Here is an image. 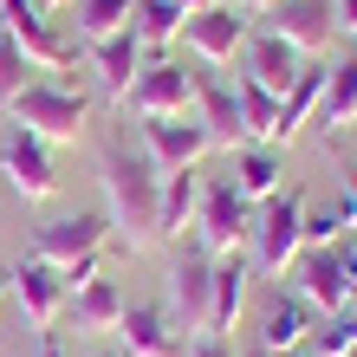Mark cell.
I'll list each match as a JSON object with an SVG mask.
<instances>
[{
    "instance_id": "obj_17",
    "label": "cell",
    "mask_w": 357,
    "mask_h": 357,
    "mask_svg": "<svg viewBox=\"0 0 357 357\" xmlns=\"http://www.w3.org/2000/svg\"><path fill=\"white\" fill-rule=\"evenodd\" d=\"M195 117H202V130L215 137V150H241V98L234 85H227L221 72H195Z\"/></svg>"
},
{
    "instance_id": "obj_13",
    "label": "cell",
    "mask_w": 357,
    "mask_h": 357,
    "mask_svg": "<svg viewBox=\"0 0 357 357\" xmlns=\"http://www.w3.org/2000/svg\"><path fill=\"white\" fill-rule=\"evenodd\" d=\"M111 338H117V357H188V338L156 299H130Z\"/></svg>"
},
{
    "instance_id": "obj_25",
    "label": "cell",
    "mask_w": 357,
    "mask_h": 357,
    "mask_svg": "<svg viewBox=\"0 0 357 357\" xmlns=\"http://www.w3.org/2000/svg\"><path fill=\"white\" fill-rule=\"evenodd\" d=\"M319 123H325V137L338 143V130H351L357 123V59H338L325 78V104H319Z\"/></svg>"
},
{
    "instance_id": "obj_3",
    "label": "cell",
    "mask_w": 357,
    "mask_h": 357,
    "mask_svg": "<svg viewBox=\"0 0 357 357\" xmlns=\"http://www.w3.org/2000/svg\"><path fill=\"white\" fill-rule=\"evenodd\" d=\"M7 123H20V130H33L39 143L59 150V143H78L91 130V98L78 85H66V78H33V85L7 104Z\"/></svg>"
},
{
    "instance_id": "obj_20",
    "label": "cell",
    "mask_w": 357,
    "mask_h": 357,
    "mask_svg": "<svg viewBox=\"0 0 357 357\" xmlns=\"http://www.w3.org/2000/svg\"><path fill=\"white\" fill-rule=\"evenodd\" d=\"M227 156H234L227 162V182H234L254 208L286 188V150H273V143H241V150H227Z\"/></svg>"
},
{
    "instance_id": "obj_24",
    "label": "cell",
    "mask_w": 357,
    "mask_h": 357,
    "mask_svg": "<svg viewBox=\"0 0 357 357\" xmlns=\"http://www.w3.org/2000/svg\"><path fill=\"white\" fill-rule=\"evenodd\" d=\"M66 13H72V46H98L137 20V0H66Z\"/></svg>"
},
{
    "instance_id": "obj_40",
    "label": "cell",
    "mask_w": 357,
    "mask_h": 357,
    "mask_svg": "<svg viewBox=\"0 0 357 357\" xmlns=\"http://www.w3.org/2000/svg\"><path fill=\"white\" fill-rule=\"evenodd\" d=\"M344 357H357V351H344Z\"/></svg>"
},
{
    "instance_id": "obj_2",
    "label": "cell",
    "mask_w": 357,
    "mask_h": 357,
    "mask_svg": "<svg viewBox=\"0 0 357 357\" xmlns=\"http://www.w3.org/2000/svg\"><path fill=\"white\" fill-rule=\"evenodd\" d=\"M305 254V188H280L254 208V234H247V260H254V280H280L292 273V260Z\"/></svg>"
},
{
    "instance_id": "obj_6",
    "label": "cell",
    "mask_w": 357,
    "mask_h": 357,
    "mask_svg": "<svg viewBox=\"0 0 357 357\" xmlns=\"http://www.w3.org/2000/svg\"><path fill=\"white\" fill-rule=\"evenodd\" d=\"M208 299H215V254L188 241L182 254L169 260V292H162V312L176 319L182 338L208 331Z\"/></svg>"
},
{
    "instance_id": "obj_29",
    "label": "cell",
    "mask_w": 357,
    "mask_h": 357,
    "mask_svg": "<svg viewBox=\"0 0 357 357\" xmlns=\"http://www.w3.org/2000/svg\"><path fill=\"white\" fill-rule=\"evenodd\" d=\"M188 357H241V351H234V338H215V331H195V338H188Z\"/></svg>"
},
{
    "instance_id": "obj_18",
    "label": "cell",
    "mask_w": 357,
    "mask_h": 357,
    "mask_svg": "<svg viewBox=\"0 0 357 357\" xmlns=\"http://www.w3.org/2000/svg\"><path fill=\"white\" fill-rule=\"evenodd\" d=\"M241 59H247L241 72L254 78V85H266L273 98H286V91H292V78L305 72V59L292 52L280 33H266V26H254V39H247V52H241Z\"/></svg>"
},
{
    "instance_id": "obj_21",
    "label": "cell",
    "mask_w": 357,
    "mask_h": 357,
    "mask_svg": "<svg viewBox=\"0 0 357 357\" xmlns=\"http://www.w3.org/2000/svg\"><path fill=\"white\" fill-rule=\"evenodd\" d=\"M123 305H130V299H123L117 280H104V273L66 292V319H72V331H85V338H91V331H117Z\"/></svg>"
},
{
    "instance_id": "obj_11",
    "label": "cell",
    "mask_w": 357,
    "mask_h": 357,
    "mask_svg": "<svg viewBox=\"0 0 357 357\" xmlns=\"http://www.w3.org/2000/svg\"><path fill=\"white\" fill-rule=\"evenodd\" d=\"M111 247V215H91V208H78V215H52L46 227L33 234V254L52 260V266H78Z\"/></svg>"
},
{
    "instance_id": "obj_8",
    "label": "cell",
    "mask_w": 357,
    "mask_h": 357,
    "mask_svg": "<svg viewBox=\"0 0 357 357\" xmlns=\"http://www.w3.org/2000/svg\"><path fill=\"white\" fill-rule=\"evenodd\" d=\"M123 111L130 117H188L195 111V72L182 66V59H143L130 98H123Z\"/></svg>"
},
{
    "instance_id": "obj_22",
    "label": "cell",
    "mask_w": 357,
    "mask_h": 357,
    "mask_svg": "<svg viewBox=\"0 0 357 357\" xmlns=\"http://www.w3.org/2000/svg\"><path fill=\"white\" fill-rule=\"evenodd\" d=\"M202 169H169L162 176V202H156V241H182V227H195L202 208Z\"/></svg>"
},
{
    "instance_id": "obj_39",
    "label": "cell",
    "mask_w": 357,
    "mask_h": 357,
    "mask_svg": "<svg viewBox=\"0 0 357 357\" xmlns=\"http://www.w3.org/2000/svg\"><path fill=\"white\" fill-rule=\"evenodd\" d=\"M351 305H357V292H351Z\"/></svg>"
},
{
    "instance_id": "obj_12",
    "label": "cell",
    "mask_w": 357,
    "mask_h": 357,
    "mask_svg": "<svg viewBox=\"0 0 357 357\" xmlns=\"http://www.w3.org/2000/svg\"><path fill=\"white\" fill-rule=\"evenodd\" d=\"M260 20H266V33H280L299 59H319L331 39H338V7H331V0H273Z\"/></svg>"
},
{
    "instance_id": "obj_38",
    "label": "cell",
    "mask_w": 357,
    "mask_h": 357,
    "mask_svg": "<svg viewBox=\"0 0 357 357\" xmlns=\"http://www.w3.org/2000/svg\"><path fill=\"white\" fill-rule=\"evenodd\" d=\"M98 357H117V351H98Z\"/></svg>"
},
{
    "instance_id": "obj_35",
    "label": "cell",
    "mask_w": 357,
    "mask_h": 357,
    "mask_svg": "<svg viewBox=\"0 0 357 357\" xmlns=\"http://www.w3.org/2000/svg\"><path fill=\"white\" fill-rule=\"evenodd\" d=\"M176 7H188V13H195V7H215V0H176Z\"/></svg>"
},
{
    "instance_id": "obj_15",
    "label": "cell",
    "mask_w": 357,
    "mask_h": 357,
    "mask_svg": "<svg viewBox=\"0 0 357 357\" xmlns=\"http://www.w3.org/2000/svg\"><path fill=\"white\" fill-rule=\"evenodd\" d=\"M312 325H319V312H312L299 292H273L260 305V325H254V344L266 357H286V351H305L312 344Z\"/></svg>"
},
{
    "instance_id": "obj_36",
    "label": "cell",
    "mask_w": 357,
    "mask_h": 357,
    "mask_svg": "<svg viewBox=\"0 0 357 357\" xmlns=\"http://www.w3.org/2000/svg\"><path fill=\"white\" fill-rule=\"evenodd\" d=\"M39 7H46V13H59V7H66V0H39Z\"/></svg>"
},
{
    "instance_id": "obj_32",
    "label": "cell",
    "mask_w": 357,
    "mask_h": 357,
    "mask_svg": "<svg viewBox=\"0 0 357 357\" xmlns=\"http://www.w3.org/2000/svg\"><path fill=\"white\" fill-rule=\"evenodd\" d=\"M33 357H66V338H59V331H46V338H39V351Z\"/></svg>"
},
{
    "instance_id": "obj_5",
    "label": "cell",
    "mask_w": 357,
    "mask_h": 357,
    "mask_svg": "<svg viewBox=\"0 0 357 357\" xmlns=\"http://www.w3.org/2000/svg\"><path fill=\"white\" fill-rule=\"evenodd\" d=\"M195 247H208V254H247V234H254V202L241 195L227 176L202 182V208H195Z\"/></svg>"
},
{
    "instance_id": "obj_37",
    "label": "cell",
    "mask_w": 357,
    "mask_h": 357,
    "mask_svg": "<svg viewBox=\"0 0 357 357\" xmlns=\"http://www.w3.org/2000/svg\"><path fill=\"white\" fill-rule=\"evenodd\" d=\"M286 357H312V351H286Z\"/></svg>"
},
{
    "instance_id": "obj_10",
    "label": "cell",
    "mask_w": 357,
    "mask_h": 357,
    "mask_svg": "<svg viewBox=\"0 0 357 357\" xmlns=\"http://www.w3.org/2000/svg\"><path fill=\"white\" fill-rule=\"evenodd\" d=\"M137 143H143V156H150L162 176L169 169H195V162L215 150V137L202 130L195 111L188 117H137Z\"/></svg>"
},
{
    "instance_id": "obj_31",
    "label": "cell",
    "mask_w": 357,
    "mask_h": 357,
    "mask_svg": "<svg viewBox=\"0 0 357 357\" xmlns=\"http://www.w3.org/2000/svg\"><path fill=\"white\" fill-rule=\"evenodd\" d=\"M331 7H338V33L357 39V0H331Z\"/></svg>"
},
{
    "instance_id": "obj_30",
    "label": "cell",
    "mask_w": 357,
    "mask_h": 357,
    "mask_svg": "<svg viewBox=\"0 0 357 357\" xmlns=\"http://www.w3.org/2000/svg\"><path fill=\"white\" fill-rule=\"evenodd\" d=\"M338 195L351 208V241H357V169H338Z\"/></svg>"
},
{
    "instance_id": "obj_9",
    "label": "cell",
    "mask_w": 357,
    "mask_h": 357,
    "mask_svg": "<svg viewBox=\"0 0 357 357\" xmlns=\"http://www.w3.org/2000/svg\"><path fill=\"white\" fill-rule=\"evenodd\" d=\"M0 176L13 182V195L39 208L59 195V169H52V143H39L33 130H20V123H7V137H0Z\"/></svg>"
},
{
    "instance_id": "obj_33",
    "label": "cell",
    "mask_w": 357,
    "mask_h": 357,
    "mask_svg": "<svg viewBox=\"0 0 357 357\" xmlns=\"http://www.w3.org/2000/svg\"><path fill=\"white\" fill-rule=\"evenodd\" d=\"M234 7H241V13H254V20H260V13L273 7V0H234Z\"/></svg>"
},
{
    "instance_id": "obj_28",
    "label": "cell",
    "mask_w": 357,
    "mask_h": 357,
    "mask_svg": "<svg viewBox=\"0 0 357 357\" xmlns=\"http://www.w3.org/2000/svg\"><path fill=\"white\" fill-rule=\"evenodd\" d=\"M33 72H39V66H33L26 52H20V39H13L7 26H0V111H7V104L33 85Z\"/></svg>"
},
{
    "instance_id": "obj_26",
    "label": "cell",
    "mask_w": 357,
    "mask_h": 357,
    "mask_svg": "<svg viewBox=\"0 0 357 357\" xmlns=\"http://www.w3.org/2000/svg\"><path fill=\"white\" fill-rule=\"evenodd\" d=\"M182 20H188V7H176V0H137V39H143V52H156L162 59V46L169 39H182Z\"/></svg>"
},
{
    "instance_id": "obj_19",
    "label": "cell",
    "mask_w": 357,
    "mask_h": 357,
    "mask_svg": "<svg viewBox=\"0 0 357 357\" xmlns=\"http://www.w3.org/2000/svg\"><path fill=\"white\" fill-rule=\"evenodd\" d=\"M247 286H254V260L221 254L215 260V299H208V331H215V338H234V325L247 312Z\"/></svg>"
},
{
    "instance_id": "obj_1",
    "label": "cell",
    "mask_w": 357,
    "mask_h": 357,
    "mask_svg": "<svg viewBox=\"0 0 357 357\" xmlns=\"http://www.w3.org/2000/svg\"><path fill=\"white\" fill-rule=\"evenodd\" d=\"M98 182H104V215H111V241L123 254L156 247V202H162V169L143 156L137 130L104 137L98 150Z\"/></svg>"
},
{
    "instance_id": "obj_4",
    "label": "cell",
    "mask_w": 357,
    "mask_h": 357,
    "mask_svg": "<svg viewBox=\"0 0 357 357\" xmlns=\"http://www.w3.org/2000/svg\"><path fill=\"white\" fill-rule=\"evenodd\" d=\"M292 292L319 312H338L351 305V292H357V241H338V247H305L299 260H292Z\"/></svg>"
},
{
    "instance_id": "obj_27",
    "label": "cell",
    "mask_w": 357,
    "mask_h": 357,
    "mask_svg": "<svg viewBox=\"0 0 357 357\" xmlns=\"http://www.w3.org/2000/svg\"><path fill=\"white\" fill-rule=\"evenodd\" d=\"M312 357H344L357 351V305H338V312H325L319 325H312Z\"/></svg>"
},
{
    "instance_id": "obj_14",
    "label": "cell",
    "mask_w": 357,
    "mask_h": 357,
    "mask_svg": "<svg viewBox=\"0 0 357 357\" xmlns=\"http://www.w3.org/2000/svg\"><path fill=\"white\" fill-rule=\"evenodd\" d=\"M7 286H13V305L26 312V325H39V331H52L59 319H66V273H59L52 260H39V254H26L13 273H7Z\"/></svg>"
},
{
    "instance_id": "obj_23",
    "label": "cell",
    "mask_w": 357,
    "mask_h": 357,
    "mask_svg": "<svg viewBox=\"0 0 357 357\" xmlns=\"http://www.w3.org/2000/svg\"><path fill=\"white\" fill-rule=\"evenodd\" d=\"M325 78H331V66H319V59H305V72L292 78V91L280 98V137H273L280 150H286V143L305 130L312 117H319V104H325Z\"/></svg>"
},
{
    "instance_id": "obj_16",
    "label": "cell",
    "mask_w": 357,
    "mask_h": 357,
    "mask_svg": "<svg viewBox=\"0 0 357 357\" xmlns=\"http://www.w3.org/2000/svg\"><path fill=\"white\" fill-rule=\"evenodd\" d=\"M85 59H91V72H98V85H104V98L111 104H123L130 98V85H137V72H143V39H137V26H123V33H111V39H98V46H85Z\"/></svg>"
},
{
    "instance_id": "obj_7",
    "label": "cell",
    "mask_w": 357,
    "mask_h": 357,
    "mask_svg": "<svg viewBox=\"0 0 357 357\" xmlns=\"http://www.w3.org/2000/svg\"><path fill=\"white\" fill-rule=\"evenodd\" d=\"M247 39H254V13H241L234 0H215V7H195L182 20V46L202 59V66H234L247 52Z\"/></svg>"
},
{
    "instance_id": "obj_34",
    "label": "cell",
    "mask_w": 357,
    "mask_h": 357,
    "mask_svg": "<svg viewBox=\"0 0 357 357\" xmlns=\"http://www.w3.org/2000/svg\"><path fill=\"white\" fill-rule=\"evenodd\" d=\"M7 299H13V286H7V273H0V312H7Z\"/></svg>"
}]
</instances>
